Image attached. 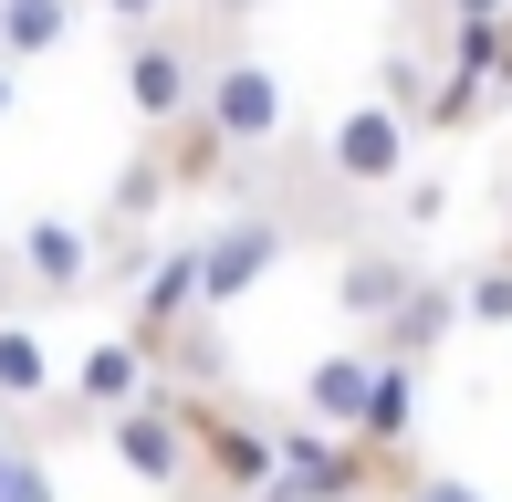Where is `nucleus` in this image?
Returning <instances> with one entry per match:
<instances>
[{
	"instance_id": "nucleus-1",
	"label": "nucleus",
	"mask_w": 512,
	"mask_h": 502,
	"mask_svg": "<svg viewBox=\"0 0 512 502\" xmlns=\"http://www.w3.org/2000/svg\"><path fill=\"white\" fill-rule=\"evenodd\" d=\"M272 440H283V471H272L262 502H366V492H377V461H387V450H366L356 429L283 419Z\"/></svg>"
},
{
	"instance_id": "nucleus-2",
	"label": "nucleus",
	"mask_w": 512,
	"mask_h": 502,
	"mask_svg": "<svg viewBox=\"0 0 512 502\" xmlns=\"http://www.w3.org/2000/svg\"><path fill=\"white\" fill-rule=\"evenodd\" d=\"M105 450H115L147 492H189V482H199V440H189L178 387H147L136 408H115V419H105Z\"/></svg>"
},
{
	"instance_id": "nucleus-3",
	"label": "nucleus",
	"mask_w": 512,
	"mask_h": 502,
	"mask_svg": "<svg viewBox=\"0 0 512 502\" xmlns=\"http://www.w3.org/2000/svg\"><path fill=\"white\" fill-rule=\"evenodd\" d=\"M408 147H418V116H398L387 95H366V105H345V116L324 126V178H335V189H398Z\"/></svg>"
},
{
	"instance_id": "nucleus-4",
	"label": "nucleus",
	"mask_w": 512,
	"mask_h": 502,
	"mask_svg": "<svg viewBox=\"0 0 512 502\" xmlns=\"http://www.w3.org/2000/svg\"><path fill=\"white\" fill-rule=\"evenodd\" d=\"M178 408H189V440H199V482L262 502V492H272V471H283V440H272L262 419H241V408H209L199 387H178Z\"/></svg>"
},
{
	"instance_id": "nucleus-5",
	"label": "nucleus",
	"mask_w": 512,
	"mask_h": 502,
	"mask_svg": "<svg viewBox=\"0 0 512 502\" xmlns=\"http://www.w3.org/2000/svg\"><path fill=\"white\" fill-rule=\"evenodd\" d=\"M283 251H293V220H283V210L220 220V231L199 241V293H209V314H230L241 293H262L272 272H283Z\"/></svg>"
},
{
	"instance_id": "nucleus-6",
	"label": "nucleus",
	"mask_w": 512,
	"mask_h": 502,
	"mask_svg": "<svg viewBox=\"0 0 512 502\" xmlns=\"http://www.w3.org/2000/svg\"><path fill=\"white\" fill-rule=\"evenodd\" d=\"M11 272H21V304H84L105 283V231L84 220H32L11 241Z\"/></svg>"
},
{
	"instance_id": "nucleus-7",
	"label": "nucleus",
	"mask_w": 512,
	"mask_h": 502,
	"mask_svg": "<svg viewBox=\"0 0 512 502\" xmlns=\"http://www.w3.org/2000/svg\"><path fill=\"white\" fill-rule=\"evenodd\" d=\"M115 84H126V105H136V126H178V116H189V105H199V42L189 32H168V21H147V32H126V74H115Z\"/></svg>"
},
{
	"instance_id": "nucleus-8",
	"label": "nucleus",
	"mask_w": 512,
	"mask_h": 502,
	"mask_svg": "<svg viewBox=\"0 0 512 502\" xmlns=\"http://www.w3.org/2000/svg\"><path fill=\"white\" fill-rule=\"evenodd\" d=\"M199 116L220 126L241 157L283 147V74H272L262 53H230V63H209V84H199Z\"/></svg>"
},
{
	"instance_id": "nucleus-9",
	"label": "nucleus",
	"mask_w": 512,
	"mask_h": 502,
	"mask_svg": "<svg viewBox=\"0 0 512 502\" xmlns=\"http://www.w3.org/2000/svg\"><path fill=\"white\" fill-rule=\"evenodd\" d=\"M199 314H209V293H199V241L147 251V272H136V293H126V335L157 356L178 325H199Z\"/></svg>"
},
{
	"instance_id": "nucleus-10",
	"label": "nucleus",
	"mask_w": 512,
	"mask_h": 502,
	"mask_svg": "<svg viewBox=\"0 0 512 502\" xmlns=\"http://www.w3.org/2000/svg\"><path fill=\"white\" fill-rule=\"evenodd\" d=\"M147 387H157V356L136 346V335H95L74 387H63V408H74V419H115V408H136Z\"/></svg>"
},
{
	"instance_id": "nucleus-11",
	"label": "nucleus",
	"mask_w": 512,
	"mask_h": 502,
	"mask_svg": "<svg viewBox=\"0 0 512 502\" xmlns=\"http://www.w3.org/2000/svg\"><path fill=\"white\" fill-rule=\"evenodd\" d=\"M408 293H418V262H408L398 241H356L335 262V314H345V325H387Z\"/></svg>"
},
{
	"instance_id": "nucleus-12",
	"label": "nucleus",
	"mask_w": 512,
	"mask_h": 502,
	"mask_svg": "<svg viewBox=\"0 0 512 502\" xmlns=\"http://www.w3.org/2000/svg\"><path fill=\"white\" fill-rule=\"evenodd\" d=\"M450 325H471L460 283H429V272H418V293H408V304H398V314L377 325V346H387V356H418V367H429V356L450 346Z\"/></svg>"
},
{
	"instance_id": "nucleus-13",
	"label": "nucleus",
	"mask_w": 512,
	"mask_h": 502,
	"mask_svg": "<svg viewBox=\"0 0 512 502\" xmlns=\"http://www.w3.org/2000/svg\"><path fill=\"white\" fill-rule=\"evenodd\" d=\"M366 387H377V346H335V356H314V367H304V419L356 429V419H366Z\"/></svg>"
},
{
	"instance_id": "nucleus-14",
	"label": "nucleus",
	"mask_w": 512,
	"mask_h": 502,
	"mask_svg": "<svg viewBox=\"0 0 512 502\" xmlns=\"http://www.w3.org/2000/svg\"><path fill=\"white\" fill-rule=\"evenodd\" d=\"M408 429H418V356H387V346H377V387H366V419H356V440L398 461V450H408Z\"/></svg>"
},
{
	"instance_id": "nucleus-15",
	"label": "nucleus",
	"mask_w": 512,
	"mask_h": 502,
	"mask_svg": "<svg viewBox=\"0 0 512 502\" xmlns=\"http://www.w3.org/2000/svg\"><path fill=\"white\" fill-rule=\"evenodd\" d=\"M0 408H53V346H42L21 314H0Z\"/></svg>"
},
{
	"instance_id": "nucleus-16",
	"label": "nucleus",
	"mask_w": 512,
	"mask_h": 502,
	"mask_svg": "<svg viewBox=\"0 0 512 502\" xmlns=\"http://www.w3.org/2000/svg\"><path fill=\"white\" fill-rule=\"evenodd\" d=\"M74 11L84 0H0V63H42L74 42Z\"/></svg>"
},
{
	"instance_id": "nucleus-17",
	"label": "nucleus",
	"mask_w": 512,
	"mask_h": 502,
	"mask_svg": "<svg viewBox=\"0 0 512 502\" xmlns=\"http://www.w3.org/2000/svg\"><path fill=\"white\" fill-rule=\"evenodd\" d=\"M168 147H147V157H126V178H115V199H105V231H136V220H157L168 210Z\"/></svg>"
},
{
	"instance_id": "nucleus-18",
	"label": "nucleus",
	"mask_w": 512,
	"mask_h": 502,
	"mask_svg": "<svg viewBox=\"0 0 512 502\" xmlns=\"http://www.w3.org/2000/svg\"><path fill=\"white\" fill-rule=\"evenodd\" d=\"M502 105V84L492 74H439V95H429V116H418V136H460V126H481Z\"/></svg>"
},
{
	"instance_id": "nucleus-19",
	"label": "nucleus",
	"mask_w": 512,
	"mask_h": 502,
	"mask_svg": "<svg viewBox=\"0 0 512 502\" xmlns=\"http://www.w3.org/2000/svg\"><path fill=\"white\" fill-rule=\"evenodd\" d=\"M460 304H471V325H512V251L481 272H460Z\"/></svg>"
},
{
	"instance_id": "nucleus-20",
	"label": "nucleus",
	"mask_w": 512,
	"mask_h": 502,
	"mask_svg": "<svg viewBox=\"0 0 512 502\" xmlns=\"http://www.w3.org/2000/svg\"><path fill=\"white\" fill-rule=\"evenodd\" d=\"M450 220V178H398V231H439Z\"/></svg>"
},
{
	"instance_id": "nucleus-21",
	"label": "nucleus",
	"mask_w": 512,
	"mask_h": 502,
	"mask_svg": "<svg viewBox=\"0 0 512 502\" xmlns=\"http://www.w3.org/2000/svg\"><path fill=\"white\" fill-rule=\"evenodd\" d=\"M377 95L398 105V116H429V74H418V53H387L377 63Z\"/></svg>"
},
{
	"instance_id": "nucleus-22",
	"label": "nucleus",
	"mask_w": 512,
	"mask_h": 502,
	"mask_svg": "<svg viewBox=\"0 0 512 502\" xmlns=\"http://www.w3.org/2000/svg\"><path fill=\"white\" fill-rule=\"evenodd\" d=\"M398 502H481L471 482H450V471H408V492Z\"/></svg>"
},
{
	"instance_id": "nucleus-23",
	"label": "nucleus",
	"mask_w": 512,
	"mask_h": 502,
	"mask_svg": "<svg viewBox=\"0 0 512 502\" xmlns=\"http://www.w3.org/2000/svg\"><path fill=\"white\" fill-rule=\"evenodd\" d=\"M95 11L115 21V32H147V21H168V0H95Z\"/></svg>"
},
{
	"instance_id": "nucleus-24",
	"label": "nucleus",
	"mask_w": 512,
	"mask_h": 502,
	"mask_svg": "<svg viewBox=\"0 0 512 502\" xmlns=\"http://www.w3.org/2000/svg\"><path fill=\"white\" fill-rule=\"evenodd\" d=\"M450 21H512V0H439Z\"/></svg>"
},
{
	"instance_id": "nucleus-25",
	"label": "nucleus",
	"mask_w": 512,
	"mask_h": 502,
	"mask_svg": "<svg viewBox=\"0 0 512 502\" xmlns=\"http://www.w3.org/2000/svg\"><path fill=\"white\" fill-rule=\"evenodd\" d=\"M492 84H502V105H512V21H502V63H492Z\"/></svg>"
},
{
	"instance_id": "nucleus-26",
	"label": "nucleus",
	"mask_w": 512,
	"mask_h": 502,
	"mask_svg": "<svg viewBox=\"0 0 512 502\" xmlns=\"http://www.w3.org/2000/svg\"><path fill=\"white\" fill-rule=\"evenodd\" d=\"M11 74H21V63H0V116H11V95H21V84H11Z\"/></svg>"
},
{
	"instance_id": "nucleus-27",
	"label": "nucleus",
	"mask_w": 512,
	"mask_h": 502,
	"mask_svg": "<svg viewBox=\"0 0 512 502\" xmlns=\"http://www.w3.org/2000/svg\"><path fill=\"white\" fill-rule=\"evenodd\" d=\"M0 450H11V408H0Z\"/></svg>"
},
{
	"instance_id": "nucleus-28",
	"label": "nucleus",
	"mask_w": 512,
	"mask_h": 502,
	"mask_svg": "<svg viewBox=\"0 0 512 502\" xmlns=\"http://www.w3.org/2000/svg\"><path fill=\"white\" fill-rule=\"evenodd\" d=\"M0 251H11V241H0Z\"/></svg>"
}]
</instances>
